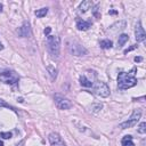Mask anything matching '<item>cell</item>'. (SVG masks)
<instances>
[{
  "label": "cell",
  "instance_id": "1",
  "mask_svg": "<svg viewBox=\"0 0 146 146\" xmlns=\"http://www.w3.org/2000/svg\"><path fill=\"white\" fill-rule=\"evenodd\" d=\"M137 71L136 67H133L130 72H120L117 75V87L121 90L129 89L137 84V79L135 76V72Z\"/></svg>",
  "mask_w": 146,
  "mask_h": 146
},
{
  "label": "cell",
  "instance_id": "2",
  "mask_svg": "<svg viewBox=\"0 0 146 146\" xmlns=\"http://www.w3.org/2000/svg\"><path fill=\"white\" fill-rule=\"evenodd\" d=\"M47 49L51 58L57 59L59 57L60 51V39L57 35H48L47 36Z\"/></svg>",
  "mask_w": 146,
  "mask_h": 146
},
{
  "label": "cell",
  "instance_id": "3",
  "mask_svg": "<svg viewBox=\"0 0 146 146\" xmlns=\"http://www.w3.org/2000/svg\"><path fill=\"white\" fill-rule=\"evenodd\" d=\"M19 80L18 74L11 70H2L0 72V81L6 84H16Z\"/></svg>",
  "mask_w": 146,
  "mask_h": 146
},
{
  "label": "cell",
  "instance_id": "4",
  "mask_svg": "<svg viewBox=\"0 0 146 146\" xmlns=\"http://www.w3.org/2000/svg\"><path fill=\"white\" fill-rule=\"evenodd\" d=\"M67 49L74 56H84L88 52V50L82 44H80L78 41H74V40L67 42Z\"/></svg>",
  "mask_w": 146,
  "mask_h": 146
},
{
  "label": "cell",
  "instance_id": "5",
  "mask_svg": "<svg viewBox=\"0 0 146 146\" xmlns=\"http://www.w3.org/2000/svg\"><path fill=\"white\" fill-rule=\"evenodd\" d=\"M140 116H141V110H139V108L135 110V111L132 112L130 119H128V121H125V122H122V123L119 125V128H121V129H128V128H131V127L136 125L137 122L139 121Z\"/></svg>",
  "mask_w": 146,
  "mask_h": 146
},
{
  "label": "cell",
  "instance_id": "6",
  "mask_svg": "<svg viewBox=\"0 0 146 146\" xmlns=\"http://www.w3.org/2000/svg\"><path fill=\"white\" fill-rule=\"evenodd\" d=\"M55 104L59 110H68L72 107V103L70 99H67L66 97L62 96L60 94H56L55 95Z\"/></svg>",
  "mask_w": 146,
  "mask_h": 146
},
{
  "label": "cell",
  "instance_id": "7",
  "mask_svg": "<svg viewBox=\"0 0 146 146\" xmlns=\"http://www.w3.org/2000/svg\"><path fill=\"white\" fill-rule=\"evenodd\" d=\"M94 92L99 97H107L110 95V88L105 82H97L94 86Z\"/></svg>",
  "mask_w": 146,
  "mask_h": 146
},
{
  "label": "cell",
  "instance_id": "8",
  "mask_svg": "<svg viewBox=\"0 0 146 146\" xmlns=\"http://www.w3.org/2000/svg\"><path fill=\"white\" fill-rule=\"evenodd\" d=\"M17 35L21 36V38H29L31 36L32 32H31V27H30V23L29 22H24L23 25L16 31Z\"/></svg>",
  "mask_w": 146,
  "mask_h": 146
},
{
  "label": "cell",
  "instance_id": "9",
  "mask_svg": "<svg viewBox=\"0 0 146 146\" xmlns=\"http://www.w3.org/2000/svg\"><path fill=\"white\" fill-rule=\"evenodd\" d=\"M135 36H136V41L137 42H141L146 39V33L144 31V27L141 26L140 21L137 22L136 24V29H135Z\"/></svg>",
  "mask_w": 146,
  "mask_h": 146
},
{
  "label": "cell",
  "instance_id": "10",
  "mask_svg": "<svg viewBox=\"0 0 146 146\" xmlns=\"http://www.w3.org/2000/svg\"><path fill=\"white\" fill-rule=\"evenodd\" d=\"M49 141L51 146H66V144L64 143V140L62 139V137L56 133V132H51L49 133Z\"/></svg>",
  "mask_w": 146,
  "mask_h": 146
},
{
  "label": "cell",
  "instance_id": "11",
  "mask_svg": "<svg viewBox=\"0 0 146 146\" xmlns=\"http://www.w3.org/2000/svg\"><path fill=\"white\" fill-rule=\"evenodd\" d=\"M76 27L80 31H87L89 27H91V22L83 21V19H76Z\"/></svg>",
  "mask_w": 146,
  "mask_h": 146
},
{
  "label": "cell",
  "instance_id": "12",
  "mask_svg": "<svg viewBox=\"0 0 146 146\" xmlns=\"http://www.w3.org/2000/svg\"><path fill=\"white\" fill-rule=\"evenodd\" d=\"M92 7H94L92 1H90V0H84V1L81 2L80 7H79V10H80V13H87L89 9H92Z\"/></svg>",
  "mask_w": 146,
  "mask_h": 146
},
{
  "label": "cell",
  "instance_id": "13",
  "mask_svg": "<svg viewBox=\"0 0 146 146\" xmlns=\"http://www.w3.org/2000/svg\"><path fill=\"white\" fill-rule=\"evenodd\" d=\"M124 27H125V22H124V21H120V22L113 24V25L108 29V31H111V32H115V31H117V30H122V29H124Z\"/></svg>",
  "mask_w": 146,
  "mask_h": 146
},
{
  "label": "cell",
  "instance_id": "14",
  "mask_svg": "<svg viewBox=\"0 0 146 146\" xmlns=\"http://www.w3.org/2000/svg\"><path fill=\"white\" fill-rule=\"evenodd\" d=\"M121 144H122V146H135V144L132 143V137L130 135L124 136L121 140Z\"/></svg>",
  "mask_w": 146,
  "mask_h": 146
},
{
  "label": "cell",
  "instance_id": "15",
  "mask_svg": "<svg viewBox=\"0 0 146 146\" xmlns=\"http://www.w3.org/2000/svg\"><path fill=\"white\" fill-rule=\"evenodd\" d=\"M80 84H81L82 87H92V86H94V83H92L89 79H87L86 75H81V76H80Z\"/></svg>",
  "mask_w": 146,
  "mask_h": 146
},
{
  "label": "cell",
  "instance_id": "16",
  "mask_svg": "<svg viewBox=\"0 0 146 146\" xmlns=\"http://www.w3.org/2000/svg\"><path fill=\"white\" fill-rule=\"evenodd\" d=\"M99 44H100V48H103V49H111L112 46H113V42L108 39H104V40L100 41Z\"/></svg>",
  "mask_w": 146,
  "mask_h": 146
},
{
  "label": "cell",
  "instance_id": "17",
  "mask_svg": "<svg viewBox=\"0 0 146 146\" xmlns=\"http://www.w3.org/2000/svg\"><path fill=\"white\" fill-rule=\"evenodd\" d=\"M129 40V36H128V34H121L120 36H119V40H117V47L120 48V47H122L127 41Z\"/></svg>",
  "mask_w": 146,
  "mask_h": 146
},
{
  "label": "cell",
  "instance_id": "18",
  "mask_svg": "<svg viewBox=\"0 0 146 146\" xmlns=\"http://www.w3.org/2000/svg\"><path fill=\"white\" fill-rule=\"evenodd\" d=\"M47 13H48V8H47V7H43V8H41V9L35 10L34 14H35L36 17H43V16L47 15Z\"/></svg>",
  "mask_w": 146,
  "mask_h": 146
},
{
  "label": "cell",
  "instance_id": "19",
  "mask_svg": "<svg viewBox=\"0 0 146 146\" xmlns=\"http://www.w3.org/2000/svg\"><path fill=\"white\" fill-rule=\"evenodd\" d=\"M102 108H103V104H102V103H96V104H92V105L90 106V111H91L92 113H97V112H99Z\"/></svg>",
  "mask_w": 146,
  "mask_h": 146
},
{
  "label": "cell",
  "instance_id": "20",
  "mask_svg": "<svg viewBox=\"0 0 146 146\" xmlns=\"http://www.w3.org/2000/svg\"><path fill=\"white\" fill-rule=\"evenodd\" d=\"M2 107H6V108H9V110H11V111H14L15 113H17V110L14 107V106H11V105H9L8 103H6L3 99H1L0 98V108H2Z\"/></svg>",
  "mask_w": 146,
  "mask_h": 146
},
{
  "label": "cell",
  "instance_id": "21",
  "mask_svg": "<svg viewBox=\"0 0 146 146\" xmlns=\"http://www.w3.org/2000/svg\"><path fill=\"white\" fill-rule=\"evenodd\" d=\"M47 70H48L49 74H50V76H51V80H55L56 76H57V70H56L54 66H51V65H49V66L47 67Z\"/></svg>",
  "mask_w": 146,
  "mask_h": 146
},
{
  "label": "cell",
  "instance_id": "22",
  "mask_svg": "<svg viewBox=\"0 0 146 146\" xmlns=\"http://www.w3.org/2000/svg\"><path fill=\"white\" fill-rule=\"evenodd\" d=\"M99 5H96L95 7H92V14L96 18H100V13H99Z\"/></svg>",
  "mask_w": 146,
  "mask_h": 146
},
{
  "label": "cell",
  "instance_id": "23",
  "mask_svg": "<svg viewBox=\"0 0 146 146\" xmlns=\"http://www.w3.org/2000/svg\"><path fill=\"white\" fill-rule=\"evenodd\" d=\"M138 132L139 133H145L146 132V122H141L138 127Z\"/></svg>",
  "mask_w": 146,
  "mask_h": 146
},
{
  "label": "cell",
  "instance_id": "24",
  "mask_svg": "<svg viewBox=\"0 0 146 146\" xmlns=\"http://www.w3.org/2000/svg\"><path fill=\"white\" fill-rule=\"evenodd\" d=\"M11 136H13L11 132H0V137L3 139H10Z\"/></svg>",
  "mask_w": 146,
  "mask_h": 146
},
{
  "label": "cell",
  "instance_id": "25",
  "mask_svg": "<svg viewBox=\"0 0 146 146\" xmlns=\"http://www.w3.org/2000/svg\"><path fill=\"white\" fill-rule=\"evenodd\" d=\"M137 47H138L137 44H133V46H131L130 48H128V49H125V50H124V54H128L129 51H131L132 49H135V48H137Z\"/></svg>",
  "mask_w": 146,
  "mask_h": 146
},
{
  "label": "cell",
  "instance_id": "26",
  "mask_svg": "<svg viewBox=\"0 0 146 146\" xmlns=\"http://www.w3.org/2000/svg\"><path fill=\"white\" fill-rule=\"evenodd\" d=\"M50 31H51V27H49V26H48V27H46V29H44V31H43V32H44V34L48 36V35H49V33H50Z\"/></svg>",
  "mask_w": 146,
  "mask_h": 146
},
{
  "label": "cell",
  "instance_id": "27",
  "mask_svg": "<svg viewBox=\"0 0 146 146\" xmlns=\"http://www.w3.org/2000/svg\"><path fill=\"white\" fill-rule=\"evenodd\" d=\"M108 14H110V15H115V14H117V11H116V10H110Z\"/></svg>",
  "mask_w": 146,
  "mask_h": 146
},
{
  "label": "cell",
  "instance_id": "28",
  "mask_svg": "<svg viewBox=\"0 0 146 146\" xmlns=\"http://www.w3.org/2000/svg\"><path fill=\"white\" fill-rule=\"evenodd\" d=\"M143 60V58L141 57H135V62L137 63V62H141Z\"/></svg>",
  "mask_w": 146,
  "mask_h": 146
},
{
  "label": "cell",
  "instance_id": "29",
  "mask_svg": "<svg viewBox=\"0 0 146 146\" xmlns=\"http://www.w3.org/2000/svg\"><path fill=\"white\" fill-rule=\"evenodd\" d=\"M17 102H19V103H23V98H22V97L17 98Z\"/></svg>",
  "mask_w": 146,
  "mask_h": 146
},
{
  "label": "cell",
  "instance_id": "30",
  "mask_svg": "<svg viewBox=\"0 0 146 146\" xmlns=\"http://www.w3.org/2000/svg\"><path fill=\"white\" fill-rule=\"evenodd\" d=\"M2 49H3V44L0 42V50H2Z\"/></svg>",
  "mask_w": 146,
  "mask_h": 146
},
{
  "label": "cell",
  "instance_id": "31",
  "mask_svg": "<svg viewBox=\"0 0 146 146\" xmlns=\"http://www.w3.org/2000/svg\"><path fill=\"white\" fill-rule=\"evenodd\" d=\"M16 146H23V141H21V143H19V144H17Z\"/></svg>",
  "mask_w": 146,
  "mask_h": 146
},
{
  "label": "cell",
  "instance_id": "32",
  "mask_svg": "<svg viewBox=\"0 0 146 146\" xmlns=\"http://www.w3.org/2000/svg\"><path fill=\"white\" fill-rule=\"evenodd\" d=\"M2 11V3H0V13Z\"/></svg>",
  "mask_w": 146,
  "mask_h": 146
},
{
  "label": "cell",
  "instance_id": "33",
  "mask_svg": "<svg viewBox=\"0 0 146 146\" xmlns=\"http://www.w3.org/2000/svg\"><path fill=\"white\" fill-rule=\"evenodd\" d=\"M0 146H3V143H2L1 140H0Z\"/></svg>",
  "mask_w": 146,
  "mask_h": 146
}]
</instances>
